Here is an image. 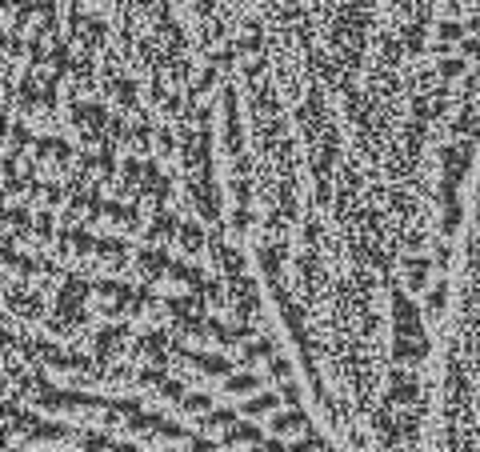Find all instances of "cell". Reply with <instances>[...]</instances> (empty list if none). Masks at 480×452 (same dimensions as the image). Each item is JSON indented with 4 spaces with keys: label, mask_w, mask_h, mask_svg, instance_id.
<instances>
[{
    "label": "cell",
    "mask_w": 480,
    "mask_h": 452,
    "mask_svg": "<svg viewBox=\"0 0 480 452\" xmlns=\"http://www.w3.org/2000/svg\"><path fill=\"white\" fill-rule=\"evenodd\" d=\"M276 408H281L276 392H252V396L240 404V413H245L248 420H257V416H276Z\"/></svg>",
    "instance_id": "1"
},
{
    "label": "cell",
    "mask_w": 480,
    "mask_h": 452,
    "mask_svg": "<svg viewBox=\"0 0 480 452\" xmlns=\"http://www.w3.org/2000/svg\"><path fill=\"white\" fill-rule=\"evenodd\" d=\"M224 392L228 396H252V392H260V380L252 372H228L224 377Z\"/></svg>",
    "instance_id": "2"
},
{
    "label": "cell",
    "mask_w": 480,
    "mask_h": 452,
    "mask_svg": "<svg viewBox=\"0 0 480 452\" xmlns=\"http://www.w3.org/2000/svg\"><path fill=\"white\" fill-rule=\"evenodd\" d=\"M272 432H276V436H296V432H308V420L300 413H276L272 416Z\"/></svg>",
    "instance_id": "3"
},
{
    "label": "cell",
    "mask_w": 480,
    "mask_h": 452,
    "mask_svg": "<svg viewBox=\"0 0 480 452\" xmlns=\"http://www.w3.org/2000/svg\"><path fill=\"white\" fill-rule=\"evenodd\" d=\"M429 272H432V260H424V257L405 260V281H408V288H424V284H429Z\"/></svg>",
    "instance_id": "4"
},
{
    "label": "cell",
    "mask_w": 480,
    "mask_h": 452,
    "mask_svg": "<svg viewBox=\"0 0 480 452\" xmlns=\"http://www.w3.org/2000/svg\"><path fill=\"white\" fill-rule=\"evenodd\" d=\"M224 444H260V428L248 420V424H233L224 432Z\"/></svg>",
    "instance_id": "5"
},
{
    "label": "cell",
    "mask_w": 480,
    "mask_h": 452,
    "mask_svg": "<svg viewBox=\"0 0 480 452\" xmlns=\"http://www.w3.org/2000/svg\"><path fill=\"white\" fill-rule=\"evenodd\" d=\"M197 365L204 377H228V368H233L224 356H197Z\"/></svg>",
    "instance_id": "6"
},
{
    "label": "cell",
    "mask_w": 480,
    "mask_h": 452,
    "mask_svg": "<svg viewBox=\"0 0 480 452\" xmlns=\"http://www.w3.org/2000/svg\"><path fill=\"white\" fill-rule=\"evenodd\" d=\"M444 305H448V284H436L429 293V317H441Z\"/></svg>",
    "instance_id": "7"
},
{
    "label": "cell",
    "mask_w": 480,
    "mask_h": 452,
    "mask_svg": "<svg viewBox=\"0 0 480 452\" xmlns=\"http://www.w3.org/2000/svg\"><path fill=\"white\" fill-rule=\"evenodd\" d=\"M293 452H333V448H328V440H324V436H316V432H304V440H300Z\"/></svg>",
    "instance_id": "8"
},
{
    "label": "cell",
    "mask_w": 480,
    "mask_h": 452,
    "mask_svg": "<svg viewBox=\"0 0 480 452\" xmlns=\"http://www.w3.org/2000/svg\"><path fill=\"white\" fill-rule=\"evenodd\" d=\"M185 408H192V413H209L212 401L204 396V392H192V396H185Z\"/></svg>",
    "instance_id": "9"
},
{
    "label": "cell",
    "mask_w": 480,
    "mask_h": 452,
    "mask_svg": "<svg viewBox=\"0 0 480 452\" xmlns=\"http://www.w3.org/2000/svg\"><path fill=\"white\" fill-rule=\"evenodd\" d=\"M180 245H185L188 252H197V248H200V228H197V224H188V228H185V240H180Z\"/></svg>",
    "instance_id": "10"
},
{
    "label": "cell",
    "mask_w": 480,
    "mask_h": 452,
    "mask_svg": "<svg viewBox=\"0 0 480 452\" xmlns=\"http://www.w3.org/2000/svg\"><path fill=\"white\" fill-rule=\"evenodd\" d=\"M204 428H233V413H212L204 420Z\"/></svg>",
    "instance_id": "11"
},
{
    "label": "cell",
    "mask_w": 480,
    "mask_h": 452,
    "mask_svg": "<svg viewBox=\"0 0 480 452\" xmlns=\"http://www.w3.org/2000/svg\"><path fill=\"white\" fill-rule=\"evenodd\" d=\"M188 452H212V436H188Z\"/></svg>",
    "instance_id": "12"
},
{
    "label": "cell",
    "mask_w": 480,
    "mask_h": 452,
    "mask_svg": "<svg viewBox=\"0 0 480 452\" xmlns=\"http://www.w3.org/2000/svg\"><path fill=\"white\" fill-rule=\"evenodd\" d=\"M272 372H276L281 380H288V377H293V365H288L284 356H276V360H272Z\"/></svg>",
    "instance_id": "13"
},
{
    "label": "cell",
    "mask_w": 480,
    "mask_h": 452,
    "mask_svg": "<svg viewBox=\"0 0 480 452\" xmlns=\"http://www.w3.org/2000/svg\"><path fill=\"white\" fill-rule=\"evenodd\" d=\"M284 396H288V404H300V389H296V384H288V389H284Z\"/></svg>",
    "instance_id": "14"
}]
</instances>
